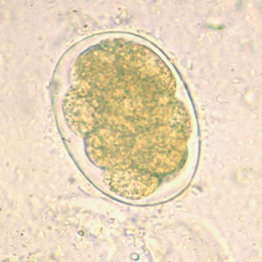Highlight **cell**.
Listing matches in <instances>:
<instances>
[{"mask_svg": "<svg viewBox=\"0 0 262 262\" xmlns=\"http://www.w3.org/2000/svg\"><path fill=\"white\" fill-rule=\"evenodd\" d=\"M65 118L116 193L146 196L185 162L191 118L172 72L150 48L101 41L78 58Z\"/></svg>", "mask_w": 262, "mask_h": 262, "instance_id": "1", "label": "cell"}]
</instances>
